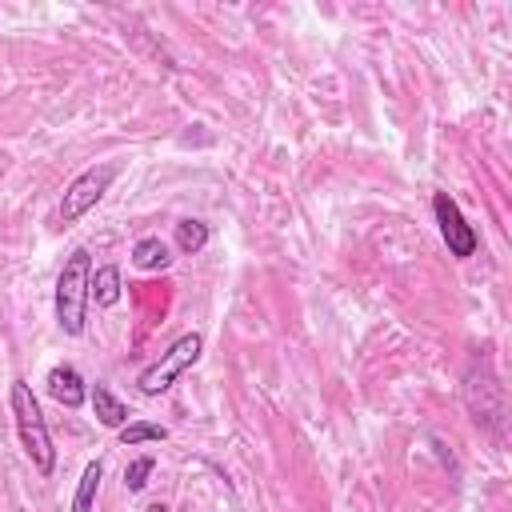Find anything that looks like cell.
Instances as JSON below:
<instances>
[{
  "label": "cell",
  "instance_id": "cell-1",
  "mask_svg": "<svg viewBox=\"0 0 512 512\" xmlns=\"http://www.w3.org/2000/svg\"><path fill=\"white\" fill-rule=\"evenodd\" d=\"M8 408H12V420H16V436H20L24 456L36 464V472H40V476H52V468H56V448H52V436H48L44 412H40V404H36V396H32V384H28V380H12Z\"/></svg>",
  "mask_w": 512,
  "mask_h": 512
},
{
  "label": "cell",
  "instance_id": "cell-2",
  "mask_svg": "<svg viewBox=\"0 0 512 512\" xmlns=\"http://www.w3.org/2000/svg\"><path fill=\"white\" fill-rule=\"evenodd\" d=\"M88 284H92V256L88 248H72L60 276H56V324L64 336H80L88 324Z\"/></svg>",
  "mask_w": 512,
  "mask_h": 512
},
{
  "label": "cell",
  "instance_id": "cell-3",
  "mask_svg": "<svg viewBox=\"0 0 512 512\" xmlns=\"http://www.w3.org/2000/svg\"><path fill=\"white\" fill-rule=\"evenodd\" d=\"M464 404H468V412H472L476 424L500 432V424H504V388L492 376V368H488L484 356H472L468 360V372H464Z\"/></svg>",
  "mask_w": 512,
  "mask_h": 512
},
{
  "label": "cell",
  "instance_id": "cell-4",
  "mask_svg": "<svg viewBox=\"0 0 512 512\" xmlns=\"http://www.w3.org/2000/svg\"><path fill=\"white\" fill-rule=\"evenodd\" d=\"M200 352H204V336H200V332L180 336L168 352H160V360H152V364L136 376V388H140L144 396H160V392H168V388L180 380V372H188V368L200 360Z\"/></svg>",
  "mask_w": 512,
  "mask_h": 512
},
{
  "label": "cell",
  "instance_id": "cell-5",
  "mask_svg": "<svg viewBox=\"0 0 512 512\" xmlns=\"http://www.w3.org/2000/svg\"><path fill=\"white\" fill-rule=\"evenodd\" d=\"M120 176V164H92V168H84L68 188H64V196H60V224H76L88 208H96L100 200H104V192L112 188V180Z\"/></svg>",
  "mask_w": 512,
  "mask_h": 512
},
{
  "label": "cell",
  "instance_id": "cell-6",
  "mask_svg": "<svg viewBox=\"0 0 512 512\" xmlns=\"http://www.w3.org/2000/svg\"><path fill=\"white\" fill-rule=\"evenodd\" d=\"M432 216H436L440 240L448 244V256H456V260H468V256H476V248H480V236H476V228L464 220L460 204H456L448 192H436V196H432Z\"/></svg>",
  "mask_w": 512,
  "mask_h": 512
},
{
  "label": "cell",
  "instance_id": "cell-7",
  "mask_svg": "<svg viewBox=\"0 0 512 512\" xmlns=\"http://www.w3.org/2000/svg\"><path fill=\"white\" fill-rule=\"evenodd\" d=\"M44 388H48V396H52L56 404H64V408H80V404L88 400V384H84V376H80L72 364H56V368H48Z\"/></svg>",
  "mask_w": 512,
  "mask_h": 512
},
{
  "label": "cell",
  "instance_id": "cell-8",
  "mask_svg": "<svg viewBox=\"0 0 512 512\" xmlns=\"http://www.w3.org/2000/svg\"><path fill=\"white\" fill-rule=\"evenodd\" d=\"M88 400H92V412L104 428H124L128 424V404L108 388V384H92L88 388Z\"/></svg>",
  "mask_w": 512,
  "mask_h": 512
},
{
  "label": "cell",
  "instance_id": "cell-9",
  "mask_svg": "<svg viewBox=\"0 0 512 512\" xmlns=\"http://www.w3.org/2000/svg\"><path fill=\"white\" fill-rule=\"evenodd\" d=\"M132 264H136L140 272H160V268L172 264V248H168L160 236H140V240L132 244Z\"/></svg>",
  "mask_w": 512,
  "mask_h": 512
},
{
  "label": "cell",
  "instance_id": "cell-10",
  "mask_svg": "<svg viewBox=\"0 0 512 512\" xmlns=\"http://www.w3.org/2000/svg\"><path fill=\"white\" fill-rule=\"evenodd\" d=\"M88 300H96V308H112V304H120V268H116V264H100V268L92 272Z\"/></svg>",
  "mask_w": 512,
  "mask_h": 512
},
{
  "label": "cell",
  "instance_id": "cell-11",
  "mask_svg": "<svg viewBox=\"0 0 512 512\" xmlns=\"http://www.w3.org/2000/svg\"><path fill=\"white\" fill-rule=\"evenodd\" d=\"M100 480H104V464L100 460H88L84 472H80V484H76V496H72V508L68 512H92L96 508Z\"/></svg>",
  "mask_w": 512,
  "mask_h": 512
},
{
  "label": "cell",
  "instance_id": "cell-12",
  "mask_svg": "<svg viewBox=\"0 0 512 512\" xmlns=\"http://www.w3.org/2000/svg\"><path fill=\"white\" fill-rule=\"evenodd\" d=\"M212 240V228L204 224V220H180L176 224V252H184V256H196V252H204V244Z\"/></svg>",
  "mask_w": 512,
  "mask_h": 512
},
{
  "label": "cell",
  "instance_id": "cell-13",
  "mask_svg": "<svg viewBox=\"0 0 512 512\" xmlns=\"http://www.w3.org/2000/svg\"><path fill=\"white\" fill-rule=\"evenodd\" d=\"M148 440H168V428L152 424V420H128L120 428V444L124 448H136V444H148Z\"/></svg>",
  "mask_w": 512,
  "mask_h": 512
},
{
  "label": "cell",
  "instance_id": "cell-14",
  "mask_svg": "<svg viewBox=\"0 0 512 512\" xmlns=\"http://www.w3.org/2000/svg\"><path fill=\"white\" fill-rule=\"evenodd\" d=\"M152 468H156V460H152V456H136V460L124 468V488H128V492H144V488H148Z\"/></svg>",
  "mask_w": 512,
  "mask_h": 512
},
{
  "label": "cell",
  "instance_id": "cell-15",
  "mask_svg": "<svg viewBox=\"0 0 512 512\" xmlns=\"http://www.w3.org/2000/svg\"><path fill=\"white\" fill-rule=\"evenodd\" d=\"M148 512H168V508H164V504H152V508H148Z\"/></svg>",
  "mask_w": 512,
  "mask_h": 512
}]
</instances>
